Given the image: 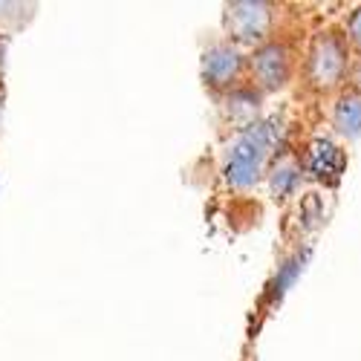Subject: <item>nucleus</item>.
Instances as JSON below:
<instances>
[{
  "label": "nucleus",
  "instance_id": "12",
  "mask_svg": "<svg viewBox=\"0 0 361 361\" xmlns=\"http://www.w3.org/2000/svg\"><path fill=\"white\" fill-rule=\"evenodd\" d=\"M347 90H355V93H361V55H353V67H350Z\"/></svg>",
  "mask_w": 361,
  "mask_h": 361
},
{
  "label": "nucleus",
  "instance_id": "5",
  "mask_svg": "<svg viewBox=\"0 0 361 361\" xmlns=\"http://www.w3.org/2000/svg\"><path fill=\"white\" fill-rule=\"evenodd\" d=\"M246 58H249L246 49L234 47L226 38L208 44L200 58V78L208 93H214L220 99L228 90L246 84Z\"/></svg>",
  "mask_w": 361,
  "mask_h": 361
},
{
  "label": "nucleus",
  "instance_id": "1",
  "mask_svg": "<svg viewBox=\"0 0 361 361\" xmlns=\"http://www.w3.org/2000/svg\"><path fill=\"white\" fill-rule=\"evenodd\" d=\"M286 150V118L281 113H269L252 128L234 133L223 154V179L234 191H249L266 171Z\"/></svg>",
  "mask_w": 361,
  "mask_h": 361
},
{
  "label": "nucleus",
  "instance_id": "4",
  "mask_svg": "<svg viewBox=\"0 0 361 361\" xmlns=\"http://www.w3.org/2000/svg\"><path fill=\"white\" fill-rule=\"evenodd\" d=\"M281 6L266 0H237L223 9V38L234 47L252 52L255 47L278 38Z\"/></svg>",
  "mask_w": 361,
  "mask_h": 361
},
{
  "label": "nucleus",
  "instance_id": "8",
  "mask_svg": "<svg viewBox=\"0 0 361 361\" xmlns=\"http://www.w3.org/2000/svg\"><path fill=\"white\" fill-rule=\"evenodd\" d=\"M326 125H329V136H336L341 145L361 139V93L341 90L338 96L329 99Z\"/></svg>",
  "mask_w": 361,
  "mask_h": 361
},
{
  "label": "nucleus",
  "instance_id": "7",
  "mask_svg": "<svg viewBox=\"0 0 361 361\" xmlns=\"http://www.w3.org/2000/svg\"><path fill=\"white\" fill-rule=\"evenodd\" d=\"M217 102H220L223 125L231 128L234 133L252 128L255 122H260V118H263V96L257 93L249 81L234 87V90H228V93H223Z\"/></svg>",
  "mask_w": 361,
  "mask_h": 361
},
{
  "label": "nucleus",
  "instance_id": "11",
  "mask_svg": "<svg viewBox=\"0 0 361 361\" xmlns=\"http://www.w3.org/2000/svg\"><path fill=\"white\" fill-rule=\"evenodd\" d=\"M26 9L29 6H23V4H6V0H0V23H20Z\"/></svg>",
  "mask_w": 361,
  "mask_h": 361
},
{
  "label": "nucleus",
  "instance_id": "10",
  "mask_svg": "<svg viewBox=\"0 0 361 361\" xmlns=\"http://www.w3.org/2000/svg\"><path fill=\"white\" fill-rule=\"evenodd\" d=\"M338 29H341V35H344L347 47L353 49V55H361V4L353 6V9L341 18Z\"/></svg>",
  "mask_w": 361,
  "mask_h": 361
},
{
  "label": "nucleus",
  "instance_id": "9",
  "mask_svg": "<svg viewBox=\"0 0 361 361\" xmlns=\"http://www.w3.org/2000/svg\"><path fill=\"white\" fill-rule=\"evenodd\" d=\"M304 168H300V157L295 150H283V154L269 165L266 171V185H269V194H272L275 202H283V200H292L304 183Z\"/></svg>",
  "mask_w": 361,
  "mask_h": 361
},
{
  "label": "nucleus",
  "instance_id": "3",
  "mask_svg": "<svg viewBox=\"0 0 361 361\" xmlns=\"http://www.w3.org/2000/svg\"><path fill=\"white\" fill-rule=\"evenodd\" d=\"M298 70H300V58H298L295 47L281 35L255 47L246 58V81L263 99L283 93L295 81Z\"/></svg>",
  "mask_w": 361,
  "mask_h": 361
},
{
  "label": "nucleus",
  "instance_id": "6",
  "mask_svg": "<svg viewBox=\"0 0 361 361\" xmlns=\"http://www.w3.org/2000/svg\"><path fill=\"white\" fill-rule=\"evenodd\" d=\"M300 168L307 179L315 183H338L344 168H347V150L336 136H312L304 150H300Z\"/></svg>",
  "mask_w": 361,
  "mask_h": 361
},
{
  "label": "nucleus",
  "instance_id": "2",
  "mask_svg": "<svg viewBox=\"0 0 361 361\" xmlns=\"http://www.w3.org/2000/svg\"><path fill=\"white\" fill-rule=\"evenodd\" d=\"M353 67V49L347 47L338 26H321L310 35L300 52V81L318 99H333L347 90Z\"/></svg>",
  "mask_w": 361,
  "mask_h": 361
}]
</instances>
